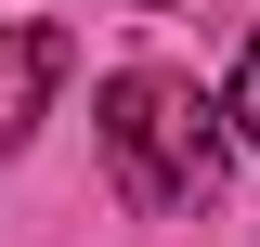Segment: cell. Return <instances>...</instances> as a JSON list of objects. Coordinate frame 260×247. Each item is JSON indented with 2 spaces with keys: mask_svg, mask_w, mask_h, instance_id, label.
<instances>
[{
  "mask_svg": "<svg viewBox=\"0 0 260 247\" xmlns=\"http://www.w3.org/2000/svg\"><path fill=\"white\" fill-rule=\"evenodd\" d=\"M65 26H0V156L26 143L39 117H52V91H65Z\"/></svg>",
  "mask_w": 260,
  "mask_h": 247,
  "instance_id": "7a4b0ae2",
  "label": "cell"
},
{
  "mask_svg": "<svg viewBox=\"0 0 260 247\" xmlns=\"http://www.w3.org/2000/svg\"><path fill=\"white\" fill-rule=\"evenodd\" d=\"M143 13H182V0H143Z\"/></svg>",
  "mask_w": 260,
  "mask_h": 247,
  "instance_id": "277c9868",
  "label": "cell"
},
{
  "mask_svg": "<svg viewBox=\"0 0 260 247\" xmlns=\"http://www.w3.org/2000/svg\"><path fill=\"white\" fill-rule=\"evenodd\" d=\"M91 130H104V182H117L143 221H195V208H221V182H234V130H221V104L195 91V78H169V65L104 78Z\"/></svg>",
  "mask_w": 260,
  "mask_h": 247,
  "instance_id": "6da1fadb",
  "label": "cell"
},
{
  "mask_svg": "<svg viewBox=\"0 0 260 247\" xmlns=\"http://www.w3.org/2000/svg\"><path fill=\"white\" fill-rule=\"evenodd\" d=\"M221 130L260 143V39H247V65H234V91H221Z\"/></svg>",
  "mask_w": 260,
  "mask_h": 247,
  "instance_id": "3957f363",
  "label": "cell"
}]
</instances>
